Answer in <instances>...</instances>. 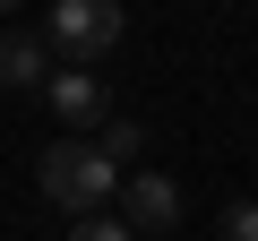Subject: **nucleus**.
I'll return each instance as SVG.
<instances>
[{"label": "nucleus", "instance_id": "obj_3", "mask_svg": "<svg viewBox=\"0 0 258 241\" xmlns=\"http://www.w3.org/2000/svg\"><path fill=\"white\" fill-rule=\"evenodd\" d=\"M43 103H52L60 130H112V103H103V78L95 69H52Z\"/></svg>", "mask_w": 258, "mask_h": 241}, {"label": "nucleus", "instance_id": "obj_6", "mask_svg": "<svg viewBox=\"0 0 258 241\" xmlns=\"http://www.w3.org/2000/svg\"><path fill=\"white\" fill-rule=\"evenodd\" d=\"M95 147H103V155H112V164L129 172V164H138V155H147V130H138V120H112V130H103Z\"/></svg>", "mask_w": 258, "mask_h": 241}, {"label": "nucleus", "instance_id": "obj_4", "mask_svg": "<svg viewBox=\"0 0 258 241\" xmlns=\"http://www.w3.org/2000/svg\"><path fill=\"white\" fill-rule=\"evenodd\" d=\"M120 224H129V232H172V224H181V190H172L164 172H129V190H120Z\"/></svg>", "mask_w": 258, "mask_h": 241}, {"label": "nucleus", "instance_id": "obj_7", "mask_svg": "<svg viewBox=\"0 0 258 241\" xmlns=\"http://www.w3.org/2000/svg\"><path fill=\"white\" fill-rule=\"evenodd\" d=\"M69 241H138L120 215H86V224H69Z\"/></svg>", "mask_w": 258, "mask_h": 241}, {"label": "nucleus", "instance_id": "obj_2", "mask_svg": "<svg viewBox=\"0 0 258 241\" xmlns=\"http://www.w3.org/2000/svg\"><path fill=\"white\" fill-rule=\"evenodd\" d=\"M120 35H129L120 0H60V9L43 18V43H52L60 69H103V52H112Z\"/></svg>", "mask_w": 258, "mask_h": 241}, {"label": "nucleus", "instance_id": "obj_5", "mask_svg": "<svg viewBox=\"0 0 258 241\" xmlns=\"http://www.w3.org/2000/svg\"><path fill=\"white\" fill-rule=\"evenodd\" d=\"M0 86H52V43L26 35V26H9L0 35Z\"/></svg>", "mask_w": 258, "mask_h": 241}, {"label": "nucleus", "instance_id": "obj_8", "mask_svg": "<svg viewBox=\"0 0 258 241\" xmlns=\"http://www.w3.org/2000/svg\"><path fill=\"white\" fill-rule=\"evenodd\" d=\"M224 241H258V198H232L224 207Z\"/></svg>", "mask_w": 258, "mask_h": 241}, {"label": "nucleus", "instance_id": "obj_1", "mask_svg": "<svg viewBox=\"0 0 258 241\" xmlns=\"http://www.w3.org/2000/svg\"><path fill=\"white\" fill-rule=\"evenodd\" d=\"M35 181H43V198H52V207H69L78 224H86V215H112V207H120V190H129V172H120L95 138H60V147H43Z\"/></svg>", "mask_w": 258, "mask_h": 241}]
</instances>
